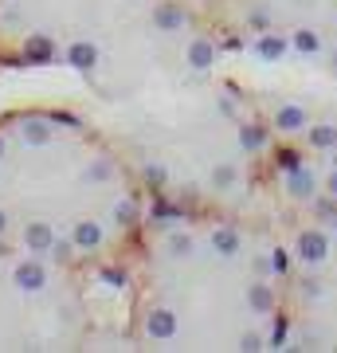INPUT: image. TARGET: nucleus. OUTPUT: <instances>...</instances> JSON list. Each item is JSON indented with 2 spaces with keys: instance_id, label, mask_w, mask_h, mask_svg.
<instances>
[{
  "instance_id": "obj_1",
  "label": "nucleus",
  "mask_w": 337,
  "mask_h": 353,
  "mask_svg": "<svg viewBox=\"0 0 337 353\" xmlns=\"http://www.w3.org/2000/svg\"><path fill=\"white\" fill-rule=\"evenodd\" d=\"M294 259L306 267H322L329 259V236H325L322 228H306L298 232V240H294Z\"/></svg>"
},
{
  "instance_id": "obj_2",
  "label": "nucleus",
  "mask_w": 337,
  "mask_h": 353,
  "mask_svg": "<svg viewBox=\"0 0 337 353\" xmlns=\"http://www.w3.org/2000/svg\"><path fill=\"white\" fill-rule=\"evenodd\" d=\"M251 51L259 55L263 63H278V59H287L290 39H287V36H278V32H259V39L251 43Z\"/></svg>"
},
{
  "instance_id": "obj_3",
  "label": "nucleus",
  "mask_w": 337,
  "mask_h": 353,
  "mask_svg": "<svg viewBox=\"0 0 337 353\" xmlns=\"http://www.w3.org/2000/svg\"><path fill=\"white\" fill-rule=\"evenodd\" d=\"M306 126H310V114H306V106H298V102L278 106V114H275V130H278V134H302Z\"/></svg>"
},
{
  "instance_id": "obj_4",
  "label": "nucleus",
  "mask_w": 337,
  "mask_h": 353,
  "mask_svg": "<svg viewBox=\"0 0 337 353\" xmlns=\"http://www.w3.org/2000/svg\"><path fill=\"white\" fill-rule=\"evenodd\" d=\"M287 192L294 196V201H314V196H318V176L302 165V169L287 173Z\"/></svg>"
},
{
  "instance_id": "obj_5",
  "label": "nucleus",
  "mask_w": 337,
  "mask_h": 353,
  "mask_svg": "<svg viewBox=\"0 0 337 353\" xmlns=\"http://www.w3.org/2000/svg\"><path fill=\"white\" fill-rule=\"evenodd\" d=\"M275 303H278V294L271 283H263V279H255L247 287V306L255 310V314H275Z\"/></svg>"
},
{
  "instance_id": "obj_6",
  "label": "nucleus",
  "mask_w": 337,
  "mask_h": 353,
  "mask_svg": "<svg viewBox=\"0 0 337 353\" xmlns=\"http://www.w3.org/2000/svg\"><path fill=\"white\" fill-rule=\"evenodd\" d=\"M267 141H271L267 126H259V122H239V150L243 153H263Z\"/></svg>"
},
{
  "instance_id": "obj_7",
  "label": "nucleus",
  "mask_w": 337,
  "mask_h": 353,
  "mask_svg": "<svg viewBox=\"0 0 337 353\" xmlns=\"http://www.w3.org/2000/svg\"><path fill=\"white\" fill-rule=\"evenodd\" d=\"M188 63L196 67V71H208L216 63V43L212 39H192L188 43Z\"/></svg>"
},
{
  "instance_id": "obj_8",
  "label": "nucleus",
  "mask_w": 337,
  "mask_h": 353,
  "mask_svg": "<svg viewBox=\"0 0 337 353\" xmlns=\"http://www.w3.org/2000/svg\"><path fill=\"white\" fill-rule=\"evenodd\" d=\"M306 141H310V150H334V145H337V126H334V122L306 126Z\"/></svg>"
},
{
  "instance_id": "obj_9",
  "label": "nucleus",
  "mask_w": 337,
  "mask_h": 353,
  "mask_svg": "<svg viewBox=\"0 0 337 353\" xmlns=\"http://www.w3.org/2000/svg\"><path fill=\"white\" fill-rule=\"evenodd\" d=\"M290 51H298V55H322V36L314 28H298L290 36Z\"/></svg>"
},
{
  "instance_id": "obj_10",
  "label": "nucleus",
  "mask_w": 337,
  "mask_h": 353,
  "mask_svg": "<svg viewBox=\"0 0 337 353\" xmlns=\"http://www.w3.org/2000/svg\"><path fill=\"white\" fill-rule=\"evenodd\" d=\"M173 334H176L173 310H153L150 314V338H173Z\"/></svg>"
},
{
  "instance_id": "obj_11",
  "label": "nucleus",
  "mask_w": 337,
  "mask_h": 353,
  "mask_svg": "<svg viewBox=\"0 0 337 353\" xmlns=\"http://www.w3.org/2000/svg\"><path fill=\"white\" fill-rule=\"evenodd\" d=\"M302 165H306V161H302V150H294V145H283V150L275 153V169L283 176L294 173V169H302Z\"/></svg>"
},
{
  "instance_id": "obj_12",
  "label": "nucleus",
  "mask_w": 337,
  "mask_h": 353,
  "mask_svg": "<svg viewBox=\"0 0 337 353\" xmlns=\"http://www.w3.org/2000/svg\"><path fill=\"white\" fill-rule=\"evenodd\" d=\"M212 248H216L220 255H236V252H239L236 228H216V232H212Z\"/></svg>"
},
{
  "instance_id": "obj_13",
  "label": "nucleus",
  "mask_w": 337,
  "mask_h": 353,
  "mask_svg": "<svg viewBox=\"0 0 337 353\" xmlns=\"http://www.w3.org/2000/svg\"><path fill=\"white\" fill-rule=\"evenodd\" d=\"M236 181H239V173H236V165H216L212 169V189H236Z\"/></svg>"
},
{
  "instance_id": "obj_14",
  "label": "nucleus",
  "mask_w": 337,
  "mask_h": 353,
  "mask_svg": "<svg viewBox=\"0 0 337 353\" xmlns=\"http://www.w3.org/2000/svg\"><path fill=\"white\" fill-rule=\"evenodd\" d=\"M157 28H161V32L185 28V12H181V8H157Z\"/></svg>"
},
{
  "instance_id": "obj_15",
  "label": "nucleus",
  "mask_w": 337,
  "mask_h": 353,
  "mask_svg": "<svg viewBox=\"0 0 337 353\" xmlns=\"http://www.w3.org/2000/svg\"><path fill=\"white\" fill-rule=\"evenodd\" d=\"M290 267H294V255L287 248H275L271 252V275H290Z\"/></svg>"
},
{
  "instance_id": "obj_16",
  "label": "nucleus",
  "mask_w": 337,
  "mask_h": 353,
  "mask_svg": "<svg viewBox=\"0 0 337 353\" xmlns=\"http://www.w3.org/2000/svg\"><path fill=\"white\" fill-rule=\"evenodd\" d=\"M290 338V318L287 314H275V330H271V350H287L283 341Z\"/></svg>"
},
{
  "instance_id": "obj_17",
  "label": "nucleus",
  "mask_w": 337,
  "mask_h": 353,
  "mask_svg": "<svg viewBox=\"0 0 337 353\" xmlns=\"http://www.w3.org/2000/svg\"><path fill=\"white\" fill-rule=\"evenodd\" d=\"M334 212H337V196H334V192L314 196V216H318V220H334Z\"/></svg>"
},
{
  "instance_id": "obj_18",
  "label": "nucleus",
  "mask_w": 337,
  "mask_h": 353,
  "mask_svg": "<svg viewBox=\"0 0 337 353\" xmlns=\"http://www.w3.org/2000/svg\"><path fill=\"white\" fill-rule=\"evenodd\" d=\"M239 350H243V353H259L263 350V338H259V334H243V338H239Z\"/></svg>"
},
{
  "instance_id": "obj_19",
  "label": "nucleus",
  "mask_w": 337,
  "mask_h": 353,
  "mask_svg": "<svg viewBox=\"0 0 337 353\" xmlns=\"http://www.w3.org/2000/svg\"><path fill=\"white\" fill-rule=\"evenodd\" d=\"M169 252H173V255H188V252H192V240H188V236H176V240L169 243Z\"/></svg>"
},
{
  "instance_id": "obj_20",
  "label": "nucleus",
  "mask_w": 337,
  "mask_h": 353,
  "mask_svg": "<svg viewBox=\"0 0 337 353\" xmlns=\"http://www.w3.org/2000/svg\"><path fill=\"white\" fill-rule=\"evenodd\" d=\"M134 216H138V208H134L130 201L118 204V220H122V224H134Z\"/></svg>"
},
{
  "instance_id": "obj_21",
  "label": "nucleus",
  "mask_w": 337,
  "mask_h": 353,
  "mask_svg": "<svg viewBox=\"0 0 337 353\" xmlns=\"http://www.w3.org/2000/svg\"><path fill=\"white\" fill-rule=\"evenodd\" d=\"M318 294H322V283H314V279H306V283H302V299L310 303V299H318Z\"/></svg>"
},
{
  "instance_id": "obj_22",
  "label": "nucleus",
  "mask_w": 337,
  "mask_h": 353,
  "mask_svg": "<svg viewBox=\"0 0 337 353\" xmlns=\"http://www.w3.org/2000/svg\"><path fill=\"white\" fill-rule=\"evenodd\" d=\"M267 24H271V20H267V12H251V28H259V32H267Z\"/></svg>"
},
{
  "instance_id": "obj_23",
  "label": "nucleus",
  "mask_w": 337,
  "mask_h": 353,
  "mask_svg": "<svg viewBox=\"0 0 337 353\" xmlns=\"http://www.w3.org/2000/svg\"><path fill=\"white\" fill-rule=\"evenodd\" d=\"M325 192H334V196H337V169H334L329 176H325Z\"/></svg>"
},
{
  "instance_id": "obj_24",
  "label": "nucleus",
  "mask_w": 337,
  "mask_h": 353,
  "mask_svg": "<svg viewBox=\"0 0 337 353\" xmlns=\"http://www.w3.org/2000/svg\"><path fill=\"white\" fill-rule=\"evenodd\" d=\"M220 110H224V114H236V99H220Z\"/></svg>"
},
{
  "instance_id": "obj_25",
  "label": "nucleus",
  "mask_w": 337,
  "mask_h": 353,
  "mask_svg": "<svg viewBox=\"0 0 337 353\" xmlns=\"http://www.w3.org/2000/svg\"><path fill=\"white\" fill-rule=\"evenodd\" d=\"M329 67H334V71H337V48L329 51Z\"/></svg>"
},
{
  "instance_id": "obj_26",
  "label": "nucleus",
  "mask_w": 337,
  "mask_h": 353,
  "mask_svg": "<svg viewBox=\"0 0 337 353\" xmlns=\"http://www.w3.org/2000/svg\"><path fill=\"white\" fill-rule=\"evenodd\" d=\"M329 228H334V232H337V212H334V220H329Z\"/></svg>"
},
{
  "instance_id": "obj_27",
  "label": "nucleus",
  "mask_w": 337,
  "mask_h": 353,
  "mask_svg": "<svg viewBox=\"0 0 337 353\" xmlns=\"http://www.w3.org/2000/svg\"><path fill=\"white\" fill-rule=\"evenodd\" d=\"M329 153H334V169H337V145H334V150H329Z\"/></svg>"
}]
</instances>
